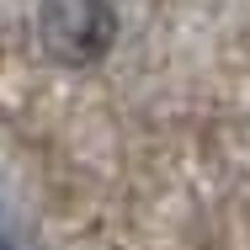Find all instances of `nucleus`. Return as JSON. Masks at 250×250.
Here are the masks:
<instances>
[{"mask_svg": "<svg viewBox=\"0 0 250 250\" xmlns=\"http://www.w3.org/2000/svg\"><path fill=\"white\" fill-rule=\"evenodd\" d=\"M38 43L64 69H91L117 43V11H112V0H43Z\"/></svg>", "mask_w": 250, "mask_h": 250, "instance_id": "nucleus-1", "label": "nucleus"}]
</instances>
